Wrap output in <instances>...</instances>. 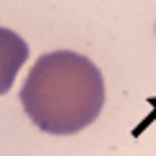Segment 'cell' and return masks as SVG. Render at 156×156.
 Here are the masks:
<instances>
[{
    "instance_id": "obj_1",
    "label": "cell",
    "mask_w": 156,
    "mask_h": 156,
    "mask_svg": "<svg viewBox=\"0 0 156 156\" xmlns=\"http://www.w3.org/2000/svg\"><path fill=\"white\" fill-rule=\"evenodd\" d=\"M21 104L39 130L70 135L99 117L104 107V78L89 57L57 50L34 62L21 89Z\"/></svg>"
},
{
    "instance_id": "obj_2",
    "label": "cell",
    "mask_w": 156,
    "mask_h": 156,
    "mask_svg": "<svg viewBox=\"0 0 156 156\" xmlns=\"http://www.w3.org/2000/svg\"><path fill=\"white\" fill-rule=\"evenodd\" d=\"M29 55V44L16 31L0 26V96L16 81V73L23 68Z\"/></svg>"
}]
</instances>
